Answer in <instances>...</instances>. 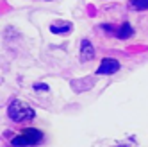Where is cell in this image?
I'll list each match as a JSON object with an SVG mask.
<instances>
[{
  "instance_id": "6da1fadb",
  "label": "cell",
  "mask_w": 148,
  "mask_h": 147,
  "mask_svg": "<svg viewBox=\"0 0 148 147\" xmlns=\"http://www.w3.org/2000/svg\"><path fill=\"white\" fill-rule=\"evenodd\" d=\"M7 115L13 122H29L34 119V110L22 101H13L7 108Z\"/></svg>"
},
{
  "instance_id": "7a4b0ae2",
  "label": "cell",
  "mask_w": 148,
  "mask_h": 147,
  "mask_svg": "<svg viewBox=\"0 0 148 147\" xmlns=\"http://www.w3.org/2000/svg\"><path fill=\"white\" fill-rule=\"evenodd\" d=\"M43 140V133L34 128H27L22 131V135L14 136L11 140V145H38Z\"/></svg>"
},
{
  "instance_id": "3957f363",
  "label": "cell",
  "mask_w": 148,
  "mask_h": 147,
  "mask_svg": "<svg viewBox=\"0 0 148 147\" xmlns=\"http://www.w3.org/2000/svg\"><path fill=\"white\" fill-rule=\"evenodd\" d=\"M118 70H120V63L118 61L112 59V58H103L98 70H97V74L98 76H111V74L118 72Z\"/></svg>"
},
{
  "instance_id": "277c9868",
  "label": "cell",
  "mask_w": 148,
  "mask_h": 147,
  "mask_svg": "<svg viewBox=\"0 0 148 147\" xmlns=\"http://www.w3.org/2000/svg\"><path fill=\"white\" fill-rule=\"evenodd\" d=\"M93 58H95V49L91 45V41L82 40V43H80V61L86 63V61H91Z\"/></svg>"
},
{
  "instance_id": "5b68a950",
  "label": "cell",
  "mask_w": 148,
  "mask_h": 147,
  "mask_svg": "<svg viewBox=\"0 0 148 147\" xmlns=\"http://www.w3.org/2000/svg\"><path fill=\"white\" fill-rule=\"evenodd\" d=\"M132 34H134V29H132V25L129 22H123L121 27L116 31V36H118L120 40H127V38H130Z\"/></svg>"
},
{
  "instance_id": "8992f818",
  "label": "cell",
  "mask_w": 148,
  "mask_h": 147,
  "mask_svg": "<svg viewBox=\"0 0 148 147\" xmlns=\"http://www.w3.org/2000/svg\"><path fill=\"white\" fill-rule=\"evenodd\" d=\"M59 24L57 25H50V33H54V34H68L70 31L73 29V25L70 22H62V25H59Z\"/></svg>"
},
{
  "instance_id": "52a82bcc",
  "label": "cell",
  "mask_w": 148,
  "mask_h": 147,
  "mask_svg": "<svg viewBox=\"0 0 148 147\" xmlns=\"http://www.w3.org/2000/svg\"><path fill=\"white\" fill-rule=\"evenodd\" d=\"M130 6L136 11H146L148 9V0H130Z\"/></svg>"
},
{
  "instance_id": "ba28073f",
  "label": "cell",
  "mask_w": 148,
  "mask_h": 147,
  "mask_svg": "<svg viewBox=\"0 0 148 147\" xmlns=\"http://www.w3.org/2000/svg\"><path fill=\"white\" fill-rule=\"evenodd\" d=\"M34 90H45V92H47L48 86H47V85H39V83H36V85H34Z\"/></svg>"
}]
</instances>
